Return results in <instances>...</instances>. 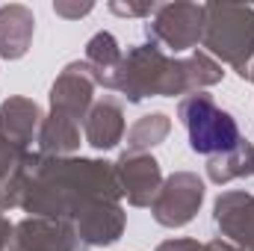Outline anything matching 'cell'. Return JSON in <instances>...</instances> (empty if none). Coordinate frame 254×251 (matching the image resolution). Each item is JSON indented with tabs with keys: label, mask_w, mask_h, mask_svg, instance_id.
Wrapping results in <instances>:
<instances>
[{
	"label": "cell",
	"mask_w": 254,
	"mask_h": 251,
	"mask_svg": "<svg viewBox=\"0 0 254 251\" xmlns=\"http://www.w3.org/2000/svg\"><path fill=\"white\" fill-rule=\"evenodd\" d=\"M184 122L190 133V145L198 154H219V151H231L240 139L237 122L219 110L213 101L207 98H192L184 107Z\"/></svg>",
	"instance_id": "6da1fadb"
}]
</instances>
